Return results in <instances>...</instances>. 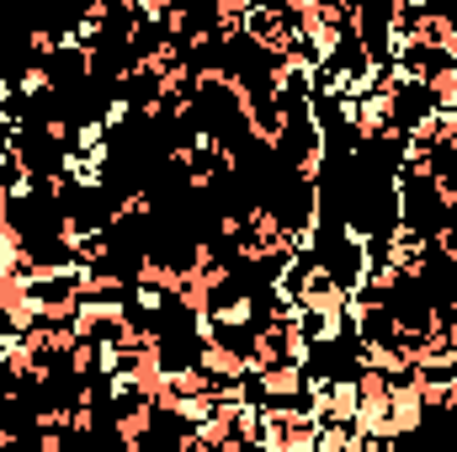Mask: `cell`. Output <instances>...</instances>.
I'll use <instances>...</instances> for the list:
<instances>
[{
    "mask_svg": "<svg viewBox=\"0 0 457 452\" xmlns=\"http://www.w3.org/2000/svg\"><path fill=\"white\" fill-rule=\"evenodd\" d=\"M32 452H64V431H43V437H37V448Z\"/></svg>",
    "mask_w": 457,
    "mask_h": 452,
    "instance_id": "obj_1",
    "label": "cell"
}]
</instances>
